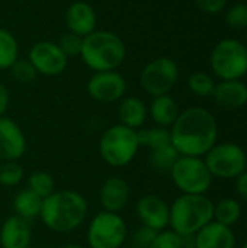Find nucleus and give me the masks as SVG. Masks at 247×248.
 Masks as SVG:
<instances>
[{
  "instance_id": "obj_1",
  "label": "nucleus",
  "mask_w": 247,
  "mask_h": 248,
  "mask_svg": "<svg viewBox=\"0 0 247 248\" xmlns=\"http://www.w3.org/2000/svg\"><path fill=\"white\" fill-rule=\"evenodd\" d=\"M218 138L214 115L204 108H189L179 113L170 126V141L181 155L204 157Z\"/></svg>"
},
{
  "instance_id": "obj_2",
  "label": "nucleus",
  "mask_w": 247,
  "mask_h": 248,
  "mask_svg": "<svg viewBox=\"0 0 247 248\" xmlns=\"http://www.w3.org/2000/svg\"><path fill=\"white\" fill-rule=\"evenodd\" d=\"M89 203L76 190H54L42 199L39 218L52 232L68 234L77 230L86 219Z\"/></svg>"
},
{
  "instance_id": "obj_3",
  "label": "nucleus",
  "mask_w": 247,
  "mask_h": 248,
  "mask_svg": "<svg viewBox=\"0 0 247 248\" xmlns=\"http://www.w3.org/2000/svg\"><path fill=\"white\" fill-rule=\"evenodd\" d=\"M80 57L93 71H114L127 57L124 41L111 31H93L83 38Z\"/></svg>"
},
{
  "instance_id": "obj_4",
  "label": "nucleus",
  "mask_w": 247,
  "mask_h": 248,
  "mask_svg": "<svg viewBox=\"0 0 247 248\" xmlns=\"http://www.w3.org/2000/svg\"><path fill=\"white\" fill-rule=\"evenodd\" d=\"M214 221V202L205 195H181L170 205L169 227L179 235H195Z\"/></svg>"
},
{
  "instance_id": "obj_5",
  "label": "nucleus",
  "mask_w": 247,
  "mask_h": 248,
  "mask_svg": "<svg viewBox=\"0 0 247 248\" xmlns=\"http://www.w3.org/2000/svg\"><path fill=\"white\" fill-rule=\"evenodd\" d=\"M138 134L122 124L109 126L99 138V155L111 167H125L140 150Z\"/></svg>"
},
{
  "instance_id": "obj_6",
  "label": "nucleus",
  "mask_w": 247,
  "mask_h": 248,
  "mask_svg": "<svg viewBox=\"0 0 247 248\" xmlns=\"http://www.w3.org/2000/svg\"><path fill=\"white\" fill-rule=\"evenodd\" d=\"M213 73L221 80H242L247 74V46L234 38L221 39L210 55Z\"/></svg>"
},
{
  "instance_id": "obj_7",
  "label": "nucleus",
  "mask_w": 247,
  "mask_h": 248,
  "mask_svg": "<svg viewBox=\"0 0 247 248\" xmlns=\"http://www.w3.org/2000/svg\"><path fill=\"white\" fill-rule=\"evenodd\" d=\"M169 173L183 195H205L213 185V176L202 157L181 155Z\"/></svg>"
},
{
  "instance_id": "obj_8",
  "label": "nucleus",
  "mask_w": 247,
  "mask_h": 248,
  "mask_svg": "<svg viewBox=\"0 0 247 248\" xmlns=\"http://www.w3.org/2000/svg\"><path fill=\"white\" fill-rule=\"evenodd\" d=\"M128 237V228L119 214L100 211L96 214L86 232L89 248H121Z\"/></svg>"
},
{
  "instance_id": "obj_9",
  "label": "nucleus",
  "mask_w": 247,
  "mask_h": 248,
  "mask_svg": "<svg viewBox=\"0 0 247 248\" xmlns=\"http://www.w3.org/2000/svg\"><path fill=\"white\" fill-rule=\"evenodd\" d=\"M204 163L213 177L236 179L246 171V153L236 142H221L204 155Z\"/></svg>"
},
{
  "instance_id": "obj_10",
  "label": "nucleus",
  "mask_w": 247,
  "mask_h": 248,
  "mask_svg": "<svg viewBox=\"0 0 247 248\" xmlns=\"http://www.w3.org/2000/svg\"><path fill=\"white\" fill-rule=\"evenodd\" d=\"M179 78V68L170 57H157L147 62L140 74V84L143 90L156 97L169 94Z\"/></svg>"
},
{
  "instance_id": "obj_11",
  "label": "nucleus",
  "mask_w": 247,
  "mask_h": 248,
  "mask_svg": "<svg viewBox=\"0 0 247 248\" xmlns=\"http://www.w3.org/2000/svg\"><path fill=\"white\" fill-rule=\"evenodd\" d=\"M28 60L38 74L54 77L61 74L68 64V58L58 48L57 42L39 41L33 44L28 52Z\"/></svg>"
},
{
  "instance_id": "obj_12",
  "label": "nucleus",
  "mask_w": 247,
  "mask_h": 248,
  "mask_svg": "<svg viewBox=\"0 0 247 248\" xmlns=\"http://www.w3.org/2000/svg\"><path fill=\"white\" fill-rule=\"evenodd\" d=\"M86 89L93 100L99 103H114L119 102L125 96L127 80L116 70L99 71L93 73V76L87 81Z\"/></svg>"
},
{
  "instance_id": "obj_13",
  "label": "nucleus",
  "mask_w": 247,
  "mask_h": 248,
  "mask_svg": "<svg viewBox=\"0 0 247 248\" xmlns=\"http://www.w3.org/2000/svg\"><path fill=\"white\" fill-rule=\"evenodd\" d=\"M135 215L141 225L159 232L169 227L170 206L156 195H144L135 203Z\"/></svg>"
},
{
  "instance_id": "obj_14",
  "label": "nucleus",
  "mask_w": 247,
  "mask_h": 248,
  "mask_svg": "<svg viewBox=\"0 0 247 248\" xmlns=\"http://www.w3.org/2000/svg\"><path fill=\"white\" fill-rule=\"evenodd\" d=\"M26 151V138L20 126L7 116H0V160L17 161Z\"/></svg>"
},
{
  "instance_id": "obj_15",
  "label": "nucleus",
  "mask_w": 247,
  "mask_h": 248,
  "mask_svg": "<svg viewBox=\"0 0 247 248\" xmlns=\"http://www.w3.org/2000/svg\"><path fill=\"white\" fill-rule=\"evenodd\" d=\"M131 198V189L125 179L112 176L106 179L99 190V202L103 211L119 214L125 209Z\"/></svg>"
},
{
  "instance_id": "obj_16",
  "label": "nucleus",
  "mask_w": 247,
  "mask_h": 248,
  "mask_svg": "<svg viewBox=\"0 0 247 248\" xmlns=\"http://www.w3.org/2000/svg\"><path fill=\"white\" fill-rule=\"evenodd\" d=\"M96 23L98 16L92 4L86 1H74L68 6L66 12V26L68 32L84 38L96 31Z\"/></svg>"
},
{
  "instance_id": "obj_17",
  "label": "nucleus",
  "mask_w": 247,
  "mask_h": 248,
  "mask_svg": "<svg viewBox=\"0 0 247 248\" xmlns=\"http://www.w3.org/2000/svg\"><path fill=\"white\" fill-rule=\"evenodd\" d=\"M32 231L26 219L12 215L0 227V247L26 248L31 246Z\"/></svg>"
},
{
  "instance_id": "obj_18",
  "label": "nucleus",
  "mask_w": 247,
  "mask_h": 248,
  "mask_svg": "<svg viewBox=\"0 0 247 248\" xmlns=\"http://www.w3.org/2000/svg\"><path fill=\"white\" fill-rule=\"evenodd\" d=\"M236 237L230 227L211 221L195 234V248H234Z\"/></svg>"
},
{
  "instance_id": "obj_19",
  "label": "nucleus",
  "mask_w": 247,
  "mask_h": 248,
  "mask_svg": "<svg viewBox=\"0 0 247 248\" xmlns=\"http://www.w3.org/2000/svg\"><path fill=\"white\" fill-rule=\"evenodd\" d=\"M213 97L224 109H239L247 103V86L242 80H227L215 84Z\"/></svg>"
},
{
  "instance_id": "obj_20",
  "label": "nucleus",
  "mask_w": 247,
  "mask_h": 248,
  "mask_svg": "<svg viewBox=\"0 0 247 248\" xmlns=\"http://www.w3.org/2000/svg\"><path fill=\"white\" fill-rule=\"evenodd\" d=\"M118 116L122 125L138 131L148 116V108L137 96H124L119 100L118 106Z\"/></svg>"
},
{
  "instance_id": "obj_21",
  "label": "nucleus",
  "mask_w": 247,
  "mask_h": 248,
  "mask_svg": "<svg viewBox=\"0 0 247 248\" xmlns=\"http://www.w3.org/2000/svg\"><path fill=\"white\" fill-rule=\"evenodd\" d=\"M181 110L176 100L169 94H162L153 97L148 106V115L157 126L169 128L178 119Z\"/></svg>"
},
{
  "instance_id": "obj_22",
  "label": "nucleus",
  "mask_w": 247,
  "mask_h": 248,
  "mask_svg": "<svg viewBox=\"0 0 247 248\" xmlns=\"http://www.w3.org/2000/svg\"><path fill=\"white\" fill-rule=\"evenodd\" d=\"M41 206H42V199L36 196L32 190H29L28 187L17 192L13 199V209L16 215L26 221L39 217Z\"/></svg>"
},
{
  "instance_id": "obj_23",
  "label": "nucleus",
  "mask_w": 247,
  "mask_h": 248,
  "mask_svg": "<svg viewBox=\"0 0 247 248\" xmlns=\"http://www.w3.org/2000/svg\"><path fill=\"white\" fill-rule=\"evenodd\" d=\"M242 217V206L236 199L226 198L221 199L217 205L214 203V221L226 225V227H233L234 224L239 222Z\"/></svg>"
},
{
  "instance_id": "obj_24",
  "label": "nucleus",
  "mask_w": 247,
  "mask_h": 248,
  "mask_svg": "<svg viewBox=\"0 0 247 248\" xmlns=\"http://www.w3.org/2000/svg\"><path fill=\"white\" fill-rule=\"evenodd\" d=\"M19 58V44L15 35L4 28H0V70H9Z\"/></svg>"
},
{
  "instance_id": "obj_25",
  "label": "nucleus",
  "mask_w": 247,
  "mask_h": 248,
  "mask_svg": "<svg viewBox=\"0 0 247 248\" xmlns=\"http://www.w3.org/2000/svg\"><path fill=\"white\" fill-rule=\"evenodd\" d=\"M138 141L141 147H147L150 150H157L166 145H170V129L163 126H154V128H146L138 129Z\"/></svg>"
},
{
  "instance_id": "obj_26",
  "label": "nucleus",
  "mask_w": 247,
  "mask_h": 248,
  "mask_svg": "<svg viewBox=\"0 0 247 248\" xmlns=\"http://www.w3.org/2000/svg\"><path fill=\"white\" fill-rule=\"evenodd\" d=\"M179 157H181V154L170 144V145H166V147H162L157 150H151L150 163L157 171H163V173L167 171L169 173Z\"/></svg>"
},
{
  "instance_id": "obj_27",
  "label": "nucleus",
  "mask_w": 247,
  "mask_h": 248,
  "mask_svg": "<svg viewBox=\"0 0 247 248\" xmlns=\"http://www.w3.org/2000/svg\"><path fill=\"white\" fill-rule=\"evenodd\" d=\"M28 189L41 199H45L55 190V182L47 171H33L28 177Z\"/></svg>"
},
{
  "instance_id": "obj_28",
  "label": "nucleus",
  "mask_w": 247,
  "mask_h": 248,
  "mask_svg": "<svg viewBox=\"0 0 247 248\" xmlns=\"http://www.w3.org/2000/svg\"><path fill=\"white\" fill-rule=\"evenodd\" d=\"M23 177V167L17 161H3L0 164V186L15 187L22 183Z\"/></svg>"
},
{
  "instance_id": "obj_29",
  "label": "nucleus",
  "mask_w": 247,
  "mask_h": 248,
  "mask_svg": "<svg viewBox=\"0 0 247 248\" xmlns=\"http://www.w3.org/2000/svg\"><path fill=\"white\" fill-rule=\"evenodd\" d=\"M188 87L189 90L198 96V97H208L213 96L214 87H215V81L214 78L207 74V73H194L189 78H188Z\"/></svg>"
},
{
  "instance_id": "obj_30",
  "label": "nucleus",
  "mask_w": 247,
  "mask_h": 248,
  "mask_svg": "<svg viewBox=\"0 0 247 248\" xmlns=\"http://www.w3.org/2000/svg\"><path fill=\"white\" fill-rule=\"evenodd\" d=\"M58 48L63 51V54L67 58H73V57H80L82 52V45H83V38L71 33V32H66L60 36V39L57 41Z\"/></svg>"
},
{
  "instance_id": "obj_31",
  "label": "nucleus",
  "mask_w": 247,
  "mask_h": 248,
  "mask_svg": "<svg viewBox=\"0 0 247 248\" xmlns=\"http://www.w3.org/2000/svg\"><path fill=\"white\" fill-rule=\"evenodd\" d=\"M226 22L234 31L247 29V3H236L226 12Z\"/></svg>"
},
{
  "instance_id": "obj_32",
  "label": "nucleus",
  "mask_w": 247,
  "mask_h": 248,
  "mask_svg": "<svg viewBox=\"0 0 247 248\" xmlns=\"http://www.w3.org/2000/svg\"><path fill=\"white\" fill-rule=\"evenodd\" d=\"M9 70L13 78L19 83H32L38 74L29 60H20V58H17Z\"/></svg>"
},
{
  "instance_id": "obj_33",
  "label": "nucleus",
  "mask_w": 247,
  "mask_h": 248,
  "mask_svg": "<svg viewBox=\"0 0 247 248\" xmlns=\"http://www.w3.org/2000/svg\"><path fill=\"white\" fill-rule=\"evenodd\" d=\"M148 248H182V237L172 230L159 231Z\"/></svg>"
},
{
  "instance_id": "obj_34",
  "label": "nucleus",
  "mask_w": 247,
  "mask_h": 248,
  "mask_svg": "<svg viewBox=\"0 0 247 248\" xmlns=\"http://www.w3.org/2000/svg\"><path fill=\"white\" fill-rule=\"evenodd\" d=\"M156 235H157V231L141 225L132 234V246H134V248H148L151 246Z\"/></svg>"
},
{
  "instance_id": "obj_35",
  "label": "nucleus",
  "mask_w": 247,
  "mask_h": 248,
  "mask_svg": "<svg viewBox=\"0 0 247 248\" xmlns=\"http://www.w3.org/2000/svg\"><path fill=\"white\" fill-rule=\"evenodd\" d=\"M227 1L229 0H195L197 6L208 15L220 13L227 6Z\"/></svg>"
},
{
  "instance_id": "obj_36",
  "label": "nucleus",
  "mask_w": 247,
  "mask_h": 248,
  "mask_svg": "<svg viewBox=\"0 0 247 248\" xmlns=\"http://www.w3.org/2000/svg\"><path fill=\"white\" fill-rule=\"evenodd\" d=\"M236 193L247 201V171H243L242 174H239L236 179Z\"/></svg>"
},
{
  "instance_id": "obj_37",
  "label": "nucleus",
  "mask_w": 247,
  "mask_h": 248,
  "mask_svg": "<svg viewBox=\"0 0 247 248\" xmlns=\"http://www.w3.org/2000/svg\"><path fill=\"white\" fill-rule=\"evenodd\" d=\"M9 103H10V94L9 90L4 84L0 83V116H4V113L9 109Z\"/></svg>"
},
{
  "instance_id": "obj_38",
  "label": "nucleus",
  "mask_w": 247,
  "mask_h": 248,
  "mask_svg": "<svg viewBox=\"0 0 247 248\" xmlns=\"http://www.w3.org/2000/svg\"><path fill=\"white\" fill-rule=\"evenodd\" d=\"M60 248H83L82 246H79V244H64V246H61Z\"/></svg>"
},
{
  "instance_id": "obj_39",
  "label": "nucleus",
  "mask_w": 247,
  "mask_h": 248,
  "mask_svg": "<svg viewBox=\"0 0 247 248\" xmlns=\"http://www.w3.org/2000/svg\"><path fill=\"white\" fill-rule=\"evenodd\" d=\"M243 248H247V240L245 241V244H243Z\"/></svg>"
},
{
  "instance_id": "obj_40",
  "label": "nucleus",
  "mask_w": 247,
  "mask_h": 248,
  "mask_svg": "<svg viewBox=\"0 0 247 248\" xmlns=\"http://www.w3.org/2000/svg\"><path fill=\"white\" fill-rule=\"evenodd\" d=\"M26 248H39V247H33V246H28Z\"/></svg>"
},
{
  "instance_id": "obj_41",
  "label": "nucleus",
  "mask_w": 247,
  "mask_h": 248,
  "mask_svg": "<svg viewBox=\"0 0 247 248\" xmlns=\"http://www.w3.org/2000/svg\"><path fill=\"white\" fill-rule=\"evenodd\" d=\"M246 169H247V153H246Z\"/></svg>"
},
{
  "instance_id": "obj_42",
  "label": "nucleus",
  "mask_w": 247,
  "mask_h": 248,
  "mask_svg": "<svg viewBox=\"0 0 247 248\" xmlns=\"http://www.w3.org/2000/svg\"><path fill=\"white\" fill-rule=\"evenodd\" d=\"M246 41H247V29H246Z\"/></svg>"
},
{
  "instance_id": "obj_43",
  "label": "nucleus",
  "mask_w": 247,
  "mask_h": 248,
  "mask_svg": "<svg viewBox=\"0 0 247 248\" xmlns=\"http://www.w3.org/2000/svg\"><path fill=\"white\" fill-rule=\"evenodd\" d=\"M246 3H247V0H246Z\"/></svg>"
}]
</instances>
